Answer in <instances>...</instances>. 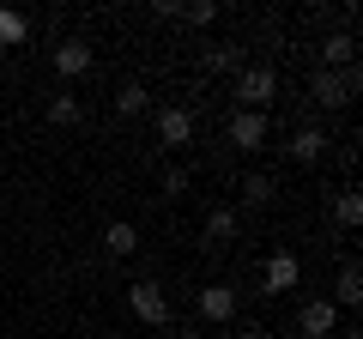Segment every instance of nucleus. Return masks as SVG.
Instances as JSON below:
<instances>
[{
	"mask_svg": "<svg viewBox=\"0 0 363 339\" xmlns=\"http://www.w3.org/2000/svg\"><path fill=\"white\" fill-rule=\"evenodd\" d=\"M236 97H242V109L267 116V104L279 97V73H272V67H242V73H236Z\"/></svg>",
	"mask_w": 363,
	"mask_h": 339,
	"instance_id": "1",
	"label": "nucleus"
},
{
	"mask_svg": "<svg viewBox=\"0 0 363 339\" xmlns=\"http://www.w3.org/2000/svg\"><path fill=\"white\" fill-rule=\"evenodd\" d=\"M351 91H357V67H345V73H327V67H321V73L309 79V97H315L321 109H345Z\"/></svg>",
	"mask_w": 363,
	"mask_h": 339,
	"instance_id": "2",
	"label": "nucleus"
},
{
	"mask_svg": "<svg viewBox=\"0 0 363 339\" xmlns=\"http://www.w3.org/2000/svg\"><path fill=\"white\" fill-rule=\"evenodd\" d=\"M128 309L140 315L145 327H169V297H164V285H157V279H140V285L128 291Z\"/></svg>",
	"mask_w": 363,
	"mask_h": 339,
	"instance_id": "3",
	"label": "nucleus"
},
{
	"mask_svg": "<svg viewBox=\"0 0 363 339\" xmlns=\"http://www.w3.org/2000/svg\"><path fill=\"white\" fill-rule=\"evenodd\" d=\"M297 327H303V339H333L339 303H333V297H309V303L297 309Z\"/></svg>",
	"mask_w": 363,
	"mask_h": 339,
	"instance_id": "4",
	"label": "nucleus"
},
{
	"mask_svg": "<svg viewBox=\"0 0 363 339\" xmlns=\"http://www.w3.org/2000/svg\"><path fill=\"white\" fill-rule=\"evenodd\" d=\"M224 140H230L236 152H260V145H267V116H255V109H236V116L224 121Z\"/></svg>",
	"mask_w": 363,
	"mask_h": 339,
	"instance_id": "5",
	"label": "nucleus"
},
{
	"mask_svg": "<svg viewBox=\"0 0 363 339\" xmlns=\"http://www.w3.org/2000/svg\"><path fill=\"white\" fill-rule=\"evenodd\" d=\"M188 140H194V116H188L182 104L157 109V145H169V152H182Z\"/></svg>",
	"mask_w": 363,
	"mask_h": 339,
	"instance_id": "6",
	"label": "nucleus"
},
{
	"mask_svg": "<svg viewBox=\"0 0 363 339\" xmlns=\"http://www.w3.org/2000/svg\"><path fill=\"white\" fill-rule=\"evenodd\" d=\"M297 279H303V267H297V255H291V248L267 255V267H260V285H267V291H297Z\"/></svg>",
	"mask_w": 363,
	"mask_h": 339,
	"instance_id": "7",
	"label": "nucleus"
},
{
	"mask_svg": "<svg viewBox=\"0 0 363 339\" xmlns=\"http://www.w3.org/2000/svg\"><path fill=\"white\" fill-rule=\"evenodd\" d=\"M55 73H61V79L91 73V49H85V37H61V43H55Z\"/></svg>",
	"mask_w": 363,
	"mask_h": 339,
	"instance_id": "8",
	"label": "nucleus"
},
{
	"mask_svg": "<svg viewBox=\"0 0 363 339\" xmlns=\"http://www.w3.org/2000/svg\"><path fill=\"white\" fill-rule=\"evenodd\" d=\"M351 55H357V37H351V25H339L333 37L321 43V67H327V73H339V67H351Z\"/></svg>",
	"mask_w": 363,
	"mask_h": 339,
	"instance_id": "9",
	"label": "nucleus"
},
{
	"mask_svg": "<svg viewBox=\"0 0 363 339\" xmlns=\"http://www.w3.org/2000/svg\"><path fill=\"white\" fill-rule=\"evenodd\" d=\"M333 303H339V309H357V303H363V267H357V261L339 267V279H333Z\"/></svg>",
	"mask_w": 363,
	"mask_h": 339,
	"instance_id": "10",
	"label": "nucleus"
},
{
	"mask_svg": "<svg viewBox=\"0 0 363 339\" xmlns=\"http://www.w3.org/2000/svg\"><path fill=\"white\" fill-rule=\"evenodd\" d=\"M200 315H206V321H230L236 315V291L230 285H206L200 291Z\"/></svg>",
	"mask_w": 363,
	"mask_h": 339,
	"instance_id": "11",
	"label": "nucleus"
},
{
	"mask_svg": "<svg viewBox=\"0 0 363 339\" xmlns=\"http://www.w3.org/2000/svg\"><path fill=\"white\" fill-rule=\"evenodd\" d=\"M321 152H327V133L321 128H297V133H291V145H285V157H297V164H315Z\"/></svg>",
	"mask_w": 363,
	"mask_h": 339,
	"instance_id": "12",
	"label": "nucleus"
},
{
	"mask_svg": "<svg viewBox=\"0 0 363 339\" xmlns=\"http://www.w3.org/2000/svg\"><path fill=\"white\" fill-rule=\"evenodd\" d=\"M236 230H242V212L236 206H212L206 212V236L212 243H236Z\"/></svg>",
	"mask_w": 363,
	"mask_h": 339,
	"instance_id": "13",
	"label": "nucleus"
},
{
	"mask_svg": "<svg viewBox=\"0 0 363 339\" xmlns=\"http://www.w3.org/2000/svg\"><path fill=\"white\" fill-rule=\"evenodd\" d=\"M18 43H30V18L18 6H0V49H18Z\"/></svg>",
	"mask_w": 363,
	"mask_h": 339,
	"instance_id": "14",
	"label": "nucleus"
},
{
	"mask_svg": "<svg viewBox=\"0 0 363 339\" xmlns=\"http://www.w3.org/2000/svg\"><path fill=\"white\" fill-rule=\"evenodd\" d=\"M145 109H152V91H145L140 79H133V85H121V91H116V116H145Z\"/></svg>",
	"mask_w": 363,
	"mask_h": 339,
	"instance_id": "15",
	"label": "nucleus"
},
{
	"mask_svg": "<svg viewBox=\"0 0 363 339\" xmlns=\"http://www.w3.org/2000/svg\"><path fill=\"white\" fill-rule=\"evenodd\" d=\"M333 218H339V230H357V224H363V194H357V188H345V194L333 200Z\"/></svg>",
	"mask_w": 363,
	"mask_h": 339,
	"instance_id": "16",
	"label": "nucleus"
},
{
	"mask_svg": "<svg viewBox=\"0 0 363 339\" xmlns=\"http://www.w3.org/2000/svg\"><path fill=\"white\" fill-rule=\"evenodd\" d=\"M104 248H109V255H133V248H140V230H133L128 218H116V224L104 230Z\"/></svg>",
	"mask_w": 363,
	"mask_h": 339,
	"instance_id": "17",
	"label": "nucleus"
},
{
	"mask_svg": "<svg viewBox=\"0 0 363 339\" xmlns=\"http://www.w3.org/2000/svg\"><path fill=\"white\" fill-rule=\"evenodd\" d=\"M206 73H242V49H236V43L206 49Z\"/></svg>",
	"mask_w": 363,
	"mask_h": 339,
	"instance_id": "18",
	"label": "nucleus"
},
{
	"mask_svg": "<svg viewBox=\"0 0 363 339\" xmlns=\"http://www.w3.org/2000/svg\"><path fill=\"white\" fill-rule=\"evenodd\" d=\"M49 121H55V128H73V121H79V97L73 91H55L49 97Z\"/></svg>",
	"mask_w": 363,
	"mask_h": 339,
	"instance_id": "19",
	"label": "nucleus"
},
{
	"mask_svg": "<svg viewBox=\"0 0 363 339\" xmlns=\"http://www.w3.org/2000/svg\"><path fill=\"white\" fill-rule=\"evenodd\" d=\"M242 200H248V206H267V200H272V176H260V170H255V176L242 182Z\"/></svg>",
	"mask_w": 363,
	"mask_h": 339,
	"instance_id": "20",
	"label": "nucleus"
},
{
	"mask_svg": "<svg viewBox=\"0 0 363 339\" xmlns=\"http://www.w3.org/2000/svg\"><path fill=\"white\" fill-rule=\"evenodd\" d=\"M218 18V6L212 0H194V6H182V25H212Z\"/></svg>",
	"mask_w": 363,
	"mask_h": 339,
	"instance_id": "21",
	"label": "nucleus"
},
{
	"mask_svg": "<svg viewBox=\"0 0 363 339\" xmlns=\"http://www.w3.org/2000/svg\"><path fill=\"white\" fill-rule=\"evenodd\" d=\"M164 194H188V170H164Z\"/></svg>",
	"mask_w": 363,
	"mask_h": 339,
	"instance_id": "22",
	"label": "nucleus"
}]
</instances>
